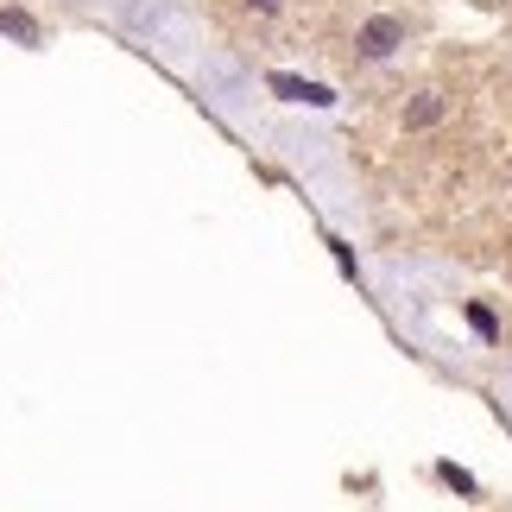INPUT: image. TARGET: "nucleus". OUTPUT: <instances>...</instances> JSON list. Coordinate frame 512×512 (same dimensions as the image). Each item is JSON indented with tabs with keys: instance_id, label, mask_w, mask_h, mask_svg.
<instances>
[{
	"instance_id": "1",
	"label": "nucleus",
	"mask_w": 512,
	"mask_h": 512,
	"mask_svg": "<svg viewBox=\"0 0 512 512\" xmlns=\"http://www.w3.org/2000/svg\"><path fill=\"white\" fill-rule=\"evenodd\" d=\"M399 45H405L399 19H367V26H361V57H392Z\"/></svg>"
},
{
	"instance_id": "2",
	"label": "nucleus",
	"mask_w": 512,
	"mask_h": 512,
	"mask_svg": "<svg viewBox=\"0 0 512 512\" xmlns=\"http://www.w3.org/2000/svg\"><path fill=\"white\" fill-rule=\"evenodd\" d=\"M266 89L285 95V102H310V108H329V102H336L323 83H304V76H266Z\"/></svg>"
},
{
	"instance_id": "3",
	"label": "nucleus",
	"mask_w": 512,
	"mask_h": 512,
	"mask_svg": "<svg viewBox=\"0 0 512 512\" xmlns=\"http://www.w3.org/2000/svg\"><path fill=\"white\" fill-rule=\"evenodd\" d=\"M0 32H7V38H19V45H38V26H32V19L19 13V7H7V13H0Z\"/></svg>"
},
{
	"instance_id": "4",
	"label": "nucleus",
	"mask_w": 512,
	"mask_h": 512,
	"mask_svg": "<svg viewBox=\"0 0 512 512\" xmlns=\"http://www.w3.org/2000/svg\"><path fill=\"white\" fill-rule=\"evenodd\" d=\"M437 114H443V102H437V95H418V102L405 108V127H430Z\"/></svg>"
},
{
	"instance_id": "5",
	"label": "nucleus",
	"mask_w": 512,
	"mask_h": 512,
	"mask_svg": "<svg viewBox=\"0 0 512 512\" xmlns=\"http://www.w3.org/2000/svg\"><path fill=\"white\" fill-rule=\"evenodd\" d=\"M468 323L481 329V336H494V310H481V304H468Z\"/></svg>"
},
{
	"instance_id": "6",
	"label": "nucleus",
	"mask_w": 512,
	"mask_h": 512,
	"mask_svg": "<svg viewBox=\"0 0 512 512\" xmlns=\"http://www.w3.org/2000/svg\"><path fill=\"white\" fill-rule=\"evenodd\" d=\"M253 7H260V13H279V7H285V0H253Z\"/></svg>"
}]
</instances>
